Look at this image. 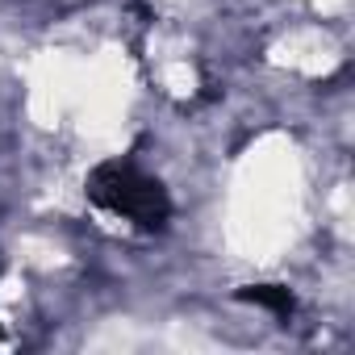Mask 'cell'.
<instances>
[{"mask_svg":"<svg viewBox=\"0 0 355 355\" xmlns=\"http://www.w3.org/2000/svg\"><path fill=\"white\" fill-rule=\"evenodd\" d=\"M247 297H251L255 305H263V309L280 313V318H288V313H293V293H288V288H280V284H251V288H247Z\"/></svg>","mask_w":355,"mask_h":355,"instance_id":"2","label":"cell"},{"mask_svg":"<svg viewBox=\"0 0 355 355\" xmlns=\"http://www.w3.org/2000/svg\"><path fill=\"white\" fill-rule=\"evenodd\" d=\"M84 197L96 214H105L109 222H117L130 234H163L171 222V197L163 180L125 155L101 159L88 171Z\"/></svg>","mask_w":355,"mask_h":355,"instance_id":"1","label":"cell"}]
</instances>
